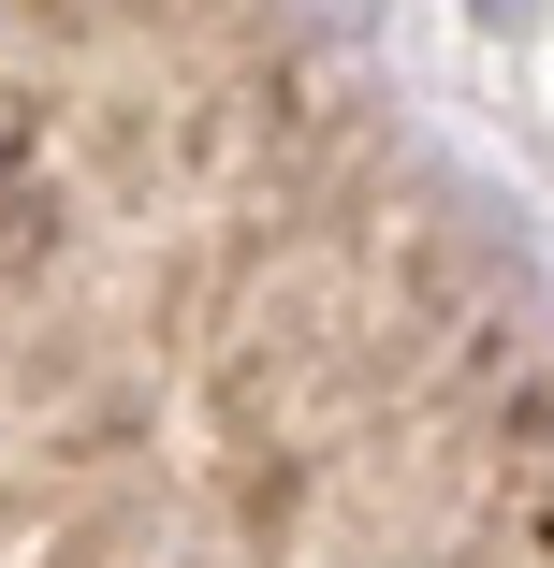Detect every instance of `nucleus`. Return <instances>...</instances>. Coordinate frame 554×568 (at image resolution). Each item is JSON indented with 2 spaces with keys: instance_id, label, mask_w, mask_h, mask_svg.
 <instances>
[{
  "instance_id": "nucleus-1",
  "label": "nucleus",
  "mask_w": 554,
  "mask_h": 568,
  "mask_svg": "<svg viewBox=\"0 0 554 568\" xmlns=\"http://www.w3.org/2000/svg\"><path fill=\"white\" fill-rule=\"evenodd\" d=\"M467 16H482V30H511V16H540V0H467Z\"/></svg>"
}]
</instances>
